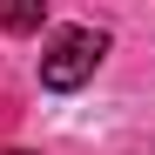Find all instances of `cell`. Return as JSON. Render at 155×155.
<instances>
[{"label":"cell","mask_w":155,"mask_h":155,"mask_svg":"<svg viewBox=\"0 0 155 155\" xmlns=\"http://www.w3.org/2000/svg\"><path fill=\"white\" fill-rule=\"evenodd\" d=\"M0 155H27V148H0Z\"/></svg>","instance_id":"cell-3"},{"label":"cell","mask_w":155,"mask_h":155,"mask_svg":"<svg viewBox=\"0 0 155 155\" xmlns=\"http://www.w3.org/2000/svg\"><path fill=\"white\" fill-rule=\"evenodd\" d=\"M101 54H108V34L101 27H61L54 41H47V54H41V88L74 94L81 81H94Z\"/></svg>","instance_id":"cell-1"},{"label":"cell","mask_w":155,"mask_h":155,"mask_svg":"<svg viewBox=\"0 0 155 155\" xmlns=\"http://www.w3.org/2000/svg\"><path fill=\"white\" fill-rule=\"evenodd\" d=\"M0 27L7 34H41L47 27V0H7L0 7Z\"/></svg>","instance_id":"cell-2"}]
</instances>
